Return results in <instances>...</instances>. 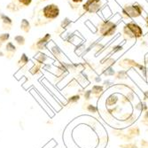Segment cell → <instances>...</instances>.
<instances>
[{"instance_id": "3957f363", "label": "cell", "mask_w": 148, "mask_h": 148, "mask_svg": "<svg viewBox=\"0 0 148 148\" xmlns=\"http://www.w3.org/2000/svg\"><path fill=\"white\" fill-rule=\"evenodd\" d=\"M144 8L141 5L138 3H133L131 5H127L123 6L122 10V15L125 19H135L142 15Z\"/></svg>"}, {"instance_id": "4dcf8cb0", "label": "cell", "mask_w": 148, "mask_h": 148, "mask_svg": "<svg viewBox=\"0 0 148 148\" xmlns=\"http://www.w3.org/2000/svg\"><path fill=\"white\" fill-rule=\"evenodd\" d=\"M111 84H113L110 83L109 81H105V82H104V85H105V86H109V85H111Z\"/></svg>"}, {"instance_id": "7402d4cb", "label": "cell", "mask_w": 148, "mask_h": 148, "mask_svg": "<svg viewBox=\"0 0 148 148\" xmlns=\"http://www.w3.org/2000/svg\"><path fill=\"white\" fill-rule=\"evenodd\" d=\"M6 8H7V10L10 11V12H17V11L20 10V8H19L14 3H13V2L9 3V4L6 5Z\"/></svg>"}, {"instance_id": "7c38bea8", "label": "cell", "mask_w": 148, "mask_h": 148, "mask_svg": "<svg viewBox=\"0 0 148 148\" xmlns=\"http://www.w3.org/2000/svg\"><path fill=\"white\" fill-rule=\"evenodd\" d=\"M120 66H122L123 68H125V69L130 68V66H136V68H138L139 69L142 66V65H139L138 62L134 61L132 60H128V59L123 60L122 62H120Z\"/></svg>"}, {"instance_id": "ba28073f", "label": "cell", "mask_w": 148, "mask_h": 148, "mask_svg": "<svg viewBox=\"0 0 148 148\" xmlns=\"http://www.w3.org/2000/svg\"><path fill=\"white\" fill-rule=\"evenodd\" d=\"M0 21H2L3 29L5 30H10L12 26V20L3 12H0Z\"/></svg>"}, {"instance_id": "5b68a950", "label": "cell", "mask_w": 148, "mask_h": 148, "mask_svg": "<svg viewBox=\"0 0 148 148\" xmlns=\"http://www.w3.org/2000/svg\"><path fill=\"white\" fill-rule=\"evenodd\" d=\"M103 6L102 0H86L83 4L82 8L86 13H97Z\"/></svg>"}, {"instance_id": "30bf717a", "label": "cell", "mask_w": 148, "mask_h": 148, "mask_svg": "<svg viewBox=\"0 0 148 148\" xmlns=\"http://www.w3.org/2000/svg\"><path fill=\"white\" fill-rule=\"evenodd\" d=\"M16 51H17V48L14 45V44L12 42H7V44L5 45V51L7 52L6 58L12 59L13 55H14V53L16 52Z\"/></svg>"}, {"instance_id": "ac0fdd59", "label": "cell", "mask_w": 148, "mask_h": 148, "mask_svg": "<svg viewBox=\"0 0 148 148\" xmlns=\"http://www.w3.org/2000/svg\"><path fill=\"white\" fill-rule=\"evenodd\" d=\"M9 39H10V34H9L8 32L0 34V48H1L2 45H3L5 43H6Z\"/></svg>"}, {"instance_id": "d4e9b609", "label": "cell", "mask_w": 148, "mask_h": 148, "mask_svg": "<svg viewBox=\"0 0 148 148\" xmlns=\"http://www.w3.org/2000/svg\"><path fill=\"white\" fill-rule=\"evenodd\" d=\"M80 98H81V96L78 95V94H76V95H73V96L69 98V104H75L80 100Z\"/></svg>"}, {"instance_id": "9a60e30c", "label": "cell", "mask_w": 148, "mask_h": 148, "mask_svg": "<svg viewBox=\"0 0 148 148\" xmlns=\"http://www.w3.org/2000/svg\"><path fill=\"white\" fill-rule=\"evenodd\" d=\"M29 59L28 56H27L26 53H22L21 57L18 60V66H20V68H23L24 66H26L27 64L29 63Z\"/></svg>"}, {"instance_id": "d6a6232c", "label": "cell", "mask_w": 148, "mask_h": 148, "mask_svg": "<svg viewBox=\"0 0 148 148\" xmlns=\"http://www.w3.org/2000/svg\"><path fill=\"white\" fill-rule=\"evenodd\" d=\"M5 54H4V52L3 51H0V57H2V56H4Z\"/></svg>"}, {"instance_id": "277c9868", "label": "cell", "mask_w": 148, "mask_h": 148, "mask_svg": "<svg viewBox=\"0 0 148 148\" xmlns=\"http://www.w3.org/2000/svg\"><path fill=\"white\" fill-rule=\"evenodd\" d=\"M42 14L45 20L53 21L57 19L60 14V9L56 4H48L42 9Z\"/></svg>"}, {"instance_id": "4fadbf2b", "label": "cell", "mask_w": 148, "mask_h": 148, "mask_svg": "<svg viewBox=\"0 0 148 148\" xmlns=\"http://www.w3.org/2000/svg\"><path fill=\"white\" fill-rule=\"evenodd\" d=\"M12 2L14 3L21 9V8L29 7L32 4L33 0H12Z\"/></svg>"}, {"instance_id": "1f68e13d", "label": "cell", "mask_w": 148, "mask_h": 148, "mask_svg": "<svg viewBox=\"0 0 148 148\" xmlns=\"http://www.w3.org/2000/svg\"><path fill=\"white\" fill-rule=\"evenodd\" d=\"M145 25H146V27H147V29H148V15L145 17Z\"/></svg>"}, {"instance_id": "52a82bcc", "label": "cell", "mask_w": 148, "mask_h": 148, "mask_svg": "<svg viewBox=\"0 0 148 148\" xmlns=\"http://www.w3.org/2000/svg\"><path fill=\"white\" fill-rule=\"evenodd\" d=\"M48 50L50 51L51 54L59 62H64L65 60V55L62 52V50L60 48L59 45H57L53 41H51L49 45H47Z\"/></svg>"}, {"instance_id": "8992f818", "label": "cell", "mask_w": 148, "mask_h": 148, "mask_svg": "<svg viewBox=\"0 0 148 148\" xmlns=\"http://www.w3.org/2000/svg\"><path fill=\"white\" fill-rule=\"evenodd\" d=\"M51 41V35L50 33H46L44 36L40 37L36 40L32 46L31 50L32 51H42L45 49H47V45Z\"/></svg>"}, {"instance_id": "f1b7e54d", "label": "cell", "mask_w": 148, "mask_h": 148, "mask_svg": "<svg viewBox=\"0 0 148 148\" xmlns=\"http://www.w3.org/2000/svg\"><path fill=\"white\" fill-rule=\"evenodd\" d=\"M91 90H86L85 91V93H84V99L86 100V101H88V100H90V99H91Z\"/></svg>"}, {"instance_id": "cb8c5ba5", "label": "cell", "mask_w": 148, "mask_h": 148, "mask_svg": "<svg viewBox=\"0 0 148 148\" xmlns=\"http://www.w3.org/2000/svg\"><path fill=\"white\" fill-rule=\"evenodd\" d=\"M69 2V5H71V7L73 8H76L77 6H79V5L82 4L84 0H68Z\"/></svg>"}, {"instance_id": "6da1fadb", "label": "cell", "mask_w": 148, "mask_h": 148, "mask_svg": "<svg viewBox=\"0 0 148 148\" xmlns=\"http://www.w3.org/2000/svg\"><path fill=\"white\" fill-rule=\"evenodd\" d=\"M123 31L124 36L129 39H139L144 36L143 29L134 21L126 23Z\"/></svg>"}, {"instance_id": "2e32d148", "label": "cell", "mask_w": 148, "mask_h": 148, "mask_svg": "<svg viewBox=\"0 0 148 148\" xmlns=\"http://www.w3.org/2000/svg\"><path fill=\"white\" fill-rule=\"evenodd\" d=\"M13 42L20 46H23L26 44V39L22 35H16L13 37Z\"/></svg>"}, {"instance_id": "9c48e42d", "label": "cell", "mask_w": 148, "mask_h": 148, "mask_svg": "<svg viewBox=\"0 0 148 148\" xmlns=\"http://www.w3.org/2000/svg\"><path fill=\"white\" fill-rule=\"evenodd\" d=\"M50 60L51 58L43 51H38L34 57V60H36V63H38L42 66L44 64H46V62Z\"/></svg>"}, {"instance_id": "603a6c76", "label": "cell", "mask_w": 148, "mask_h": 148, "mask_svg": "<svg viewBox=\"0 0 148 148\" xmlns=\"http://www.w3.org/2000/svg\"><path fill=\"white\" fill-rule=\"evenodd\" d=\"M103 74L106 76H113V75H114L115 72H114V69H113L112 66H108V68H106V69L104 70Z\"/></svg>"}, {"instance_id": "d6986e66", "label": "cell", "mask_w": 148, "mask_h": 148, "mask_svg": "<svg viewBox=\"0 0 148 148\" xmlns=\"http://www.w3.org/2000/svg\"><path fill=\"white\" fill-rule=\"evenodd\" d=\"M41 69H42V65H40V64H38V63H35V64L33 65L32 68L29 69V72H30L33 75H36V74H38V73L40 72Z\"/></svg>"}, {"instance_id": "e0dca14e", "label": "cell", "mask_w": 148, "mask_h": 148, "mask_svg": "<svg viewBox=\"0 0 148 148\" xmlns=\"http://www.w3.org/2000/svg\"><path fill=\"white\" fill-rule=\"evenodd\" d=\"M117 101H118L117 96L116 95H114V94H113V95H111V96H109L108 98H107V99L106 101V104L108 106H112L115 105L117 103Z\"/></svg>"}, {"instance_id": "4316f807", "label": "cell", "mask_w": 148, "mask_h": 148, "mask_svg": "<svg viewBox=\"0 0 148 148\" xmlns=\"http://www.w3.org/2000/svg\"><path fill=\"white\" fill-rule=\"evenodd\" d=\"M141 123L145 125V126H148V110H146L143 115V119L141 121Z\"/></svg>"}, {"instance_id": "484cf974", "label": "cell", "mask_w": 148, "mask_h": 148, "mask_svg": "<svg viewBox=\"0 0 148 148\" xmlns=\"http://www.w3.org/2000/svg\"><path fill=\"white\" fill-rule=\"evenodd\" d=\"M136 108L138 109V110H139V111H146L147 110V106H146V104L145 103H142V102H140L137 106H136Z\"/></svg>"}, {"instance_id": "ffe728a7", "label": "cell", "mask_w": 148, "mask_h": 148, "mask_svg": "<svg viewBox=\"0 0 148 148\" xmlns=\"http://www.w3.org/2000/svg\"><path fill=\"white\" fill-rule=\"evenodd\" d=\"M84 106H86V107H84V108L86 109V111H88L89 113H91V114H96L98 112V108L95 106H93L91 104H85Z\"/></svg>"}, {"instance_id": "5bb4252c", "label": "cell", "mask_w": 148, "mask_h": 148, "mask_svg": "<svg viewBox=\"0 0 148 148\" xmlns=\"http://www.w3.org/2000/svg\"><path fill=\"white\" fill-rule=\"evenodd\" d=\"M90 90H91V94H92L93 96H95L96 98H99L101 95V94L103 93V91H104V86L98 85V84L93 85L92 89Z\"/></svg>"}, {"instance_id": "8fae6325", "label": "cell", "mask_w": 148, "mask_h": 148, "mask_svg": "<svg viewBox=\"0 0 148 148\" xmlns=\"http://www.w3.org/2000/svg\"><path fill=\"white\" fill-rule=\"evenodd\" d=\"M20 28H21V30L23 31L24 33L26 34L29 33V31L31 30V24L29 21L28 19H22L20 24Z\"/></svg>"}, {"instance_id": "f546056e", "label": "cell", "mask_w": 148, "mask_h": 148, "mask_svg": "<svg viewBox=\"0 0 148 148\" xmlns=\"http://www.w3.org/2000/svg\"><path fill=\"white\" fill-rule=\"evenodd\" d=\"M120 147H122V148H137V145L134 144H129V145L126 144V145H120Z\"/></svg>"}, {"instance_id": "836d02e7", "label": "cell", "mask_w": 148, "mask_h": 148, "mask_svg": "<svg viewBox=\"0 0 148 148\" xmlns=\"http://www.w3.org/2000/svg\"><path fill=\"white\" fill-rule=\"evenodd\" d=\"M41 1H48V0H41Z\"/></svg>"}, {"instance_id": "83f0119b", "label": "cell", "mask_w": 148, "mask_h": 148, "mask_svg": "<svg viewBox=\"0 0 148 148\" xmlns=\"http://www.w3.org/2000/svg\"><path fill=\"white\" fill-rule=\"evenodd\" d=\"M116 79H125L126 78V72L125 71H120L115 75Z\"/></svg>"}, {"instance_id": "7a4b0ae2", "label": "cell", "mask_w": 148, "mask_h": 148, "mask_svg": "<svg viewBox=\"0 0 148 148\" xmlns=\"http://www.w3.org/2000/svg\"><path fill=\"white\" fill-rule=\"evenodd\" d=\"M98 34L103 37H109L115 34L117 24L110 20H105L98 24Z\"/></svg>"}, {"instance_id": "44dd1931", "label": "cell", "mask_w": 148, "mask_h": 148, "mask_svg": "<svg viewBox=\"0 0 148 148\" xmlns=\"http://www.w3.org/2000/svg\"><path fill=\"white\" fill-rule=\"evenodd\" d=\"M70 23H71V20L70 19H69V18H65V19H63L62 21H61V22H60V28L62 29H66L70 25Z\"/></svg>"}]
</instances>
